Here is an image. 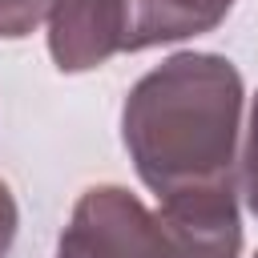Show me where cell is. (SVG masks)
<instances>
[{"instance_id":"6da1fadb","label":"cell","mask_w":258,"mask_h":258,"mask_svg":"<svg viewBox=\"0 0 258 258\" xmlns=\"http://www.w3.org/2000/svg\"><path fill=\"white\" fill-rule=\"evenodd\" d=\"M246 85L222 52H173L125 93L121 141L157 202L238 189Z\"/></svg>"},{"instance_id":"7a4b0ae2","label":"cell","mask_w":258,"mask_h":258,"mask_svg":"<svg viewBox=\"0 0 258 258\" xmlns=\"http://www.w3.org/2000/svg\"><path fill=\"white\" fill-rule=\"evenodd\" d=\"M56 258H202L161 210H149L125 185H89L60 238Z\"/></svg>"},{"instance_id":"3957f363","label":"cell","mask_w":258,"mask_h":258,"mask_svg":"<svg viewBox=\"0 0 258 258\" xmlns=\"http://www.w3.org/2000/svg\"><path fill=\"white\" fill-rule=\"evenodd\" d=\"M125 52L121 0H56L48 12V56L60 73H93Z\"/></svg>"},{"instance_id":"277c9868","label":"cell","mask_w":258,"mask_h":258,"mask_svg":"<svg viewBox=\"0 0 258 258\" xmlns=\"http://www.w3.org/2000/svg\"><path fill=\"white\" fill-rule=\"evenodd\" d=\"M238 0H121L125 52L177 44L202 32H214Z\"/></svg>"},{"instance_id":"5b68a950","label":"cell","mask_w":258,"mask_h":258,"mask_svg":"<svg viewBox=\"0 0 258 258\" xmlns=\"http://www.w3.org/2000/svg\"><path fill=\"white\" fill-rule=\"evenodd\" d=\"M56 0H0V40H24L48 20Z\"/></svg>"},{"instance_id":"8992f818","label":"cell","mask_w":258,"mask_h":258,"mask_svg":"<svg viewBox=\"0 0 258 258\" xmlns=\"http://www.w3.org/2000/svg\"><path fill=\"white\" fill-rule=\"evenodd\" d=\"M238 189H242L246 210L258 218V93L250 97V125H246V141L238 157Z\"/></svg>"},{"instance_id":"52a82bcc","label":"cell","mask_w":258,"mask_h":258,"mask_svg":"<svg viewBox=\"0 0 258 258\" xmlns=\"http://www.w3.org/2000/svg\"><path fill=\"white\" fill-rule=\"evenodd\" d=\"M16 230H20V210H16V198H12L8 181L0 177V258H8V250L16 242Z\"/></svg>"},{"instance_id":"ba28073f","label":"cell","mask_w":258,"mask_h":258,"mask_svg":"<svg viewBox=\"0 0 258 258\" xmlns=\"http://www.w3.org/2000/svg\"><path fill=\"white\" fill-rule=\"evenodd\" d=\"M254 258H258V250H254Z\"/></svg>"}]
</instances>
